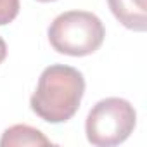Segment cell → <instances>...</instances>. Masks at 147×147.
I'll return each mask as SVG.
<instances>
[{
  "label": "cell",
  "instance_id": "6da1fadb",
  "mask_svg": "<svg viewBox=\"0 0 147 147\" xmlns=\"http://www.w3.org/2000/svg\"><path fill=\"white\" fill-rule=\"evenodd\" d=\"M83 94L85 78L82 71L66 64H52L42 71L30 106L47 123H66L78 113Z\"/></svg>",
  "mask_w": 147,
  "mask_h": 147
},
{
  "label": "cell",
  "instance_id": "7a4b0ae2",
  "mask_svg": "<svg viewBox=\"0 0 147 147\" xmlns=\"http://www.w3.org/2000/svg\"><path fill=\"white\" fill-rule=\"evenodd\" d=\"M47 35L50 45L59 54L85 57L99 50L106 38V28L92 12L67 11L50 23Z\"/></svg>",
  "mask_w": 147,
  "mask_h": 147
},
{
  "label": "cell",
  "instance_id": "3957f363",
  "mask_svg": "<svg viewBox=\"0 0 147 147\" xmlns=\"http://www.w3.org/2000/svg\"><path fill=\"white\" fill-rule=\"evenodd\" d=\"M135 125V107L125 99L107 97L90 109L85 121V133L92 145L111 147L123 144L133 133Z\"/></svg>",
  "mask_w": 147,
  "mask_h": 147
},
{
  "label": "cell",
  "instance_id": "277c9868",
  "mask_svg": "<svg viewBox=\"0 0 147 147\" xmlns=\"http://www.w3.org/2000/svg\"><path fill=\"white\" fill-rule=\"evenodd\" d=\"M114 18L128 30H147V9L145 0H107Z\"/></svg>",
  "mask_w": 147,
  "mask_h": 147
},
{
  "label": "cell",
  "instance_id": "5b68a950",
  "mask_svg": "<svg viewBox=\"0 0 147 147\" xmlns=\"http://www.w3.org/2000/svg\"><path fill=\"white\" fill-rule=\"evenodd\" d=\"M2 147H16V145H50V140L38 130L28 125H14L7 128L0 138Z\"/></svg>",
  "mask_w": 147,
  "mask_h": 147
},
{
  "label": "cell",
  "instance_id": "8992f818",
  "mask_svg": "<svg viewBox=\"0 0 147 147\" xmlns=\"http://www.w3.org/2000/svg\"><path fill=\"white\" fill-rule=\"evenodd\" d=\"M19 0H0V26L12 23L19 14Z\"/></svg>",
  "mask_w": 147,
  "mask_h": 147
},
{
  "label": "cell",
  "instance_id": "52a82bcc",
  "mask_svg": "<svg viewBox=\"0 0 147 147\" xmlns=\"http://www.w3.org/2000/svg\"><path fill=\"white\" fill-rule=\"evenodd\" d=\"M5 57H7V43H5V40L2 36H0V64L5 61Z\"/></svg>",
  "mask_w": 147,
  "mask_h": 147
},
{
  "label": "cell",
  "instance_id": "ba28073f",
  "mask_svg": "<svg viewBox=\"0 0 147 147\" xmlns=\"http://www.w3.org/2000/svg\"><path fill=\"white\" fill-rule=\"evenodd\" d=\"M36 2H55V0H36Z\"/></svg>",
  "mask_w": 147,
  "mask_h": 147
}]
</instances>
